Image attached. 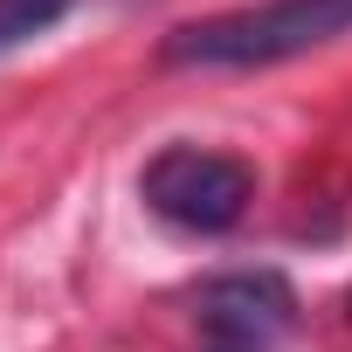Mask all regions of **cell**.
I'll list each match as a JSON object with an SVG mask.
<instances>
[{"label": "cell", "instance_id": "cell-1", "mask_svg": "<svg viewBox=\"0 0 352 352\" xmlns=\"http://www.w3.org/2000/svg\"><path fill=\"white\" fill-rule=\"evenodd\" d=\"M338 35H352V0H263V8L187 21L159 56L187 69H263V63L324 49Z\"/></svg>", "mask_w": 352, "mask_h": 352}, {"label": "cell", "instance_id": "cell-2", "mask_svg": "<svg viewBox=\"0 0 352 352\" xmlns=\"http://www.w3.org/2000/svg\"><path fill=\"white\" fill-rule=\"evenodd\" d=\"M138 201L180 235H228L256 201V173L249 159L214 145H166L138 173Z\"/></svg>", "mask_w": 352, "mask_h": 352}, {"label": "cell", "instance_id": "cell-3", "mask_svg": "<svg viewBox=\"0 0 352 352\" xmlns=\"http://www.w3.org/2000/svg\"><path fill=\"white\" fill-rule=\"evenodd\" d=\"M201 318H208V331L228 338L235 352H256L270 331L290 324V290H283L276 276H228V283H214V290L201 297Z\"/></svg>", "mask_w": 352, "mask_h": 352}, {"label": "cell", "instance_id": "cell-4", "mask_svg": "<svg viewBox=\"0 0 352 352\" xmlns=\"http://www.w3.org/2000/svg\"><path fill=\"white\" fill-rule=\"evenodd\" d=\"M69 0H0V49H21L28 35L56 28Z\"/></svg>", "mask_w": 352, "mask_h": 352}, {"label": "cell", "instance_id": "cell-5", "mask_svg": "<svg viewBox=\"0 0 352 352\" xmlns=\"http://www.w3.org/2000/svg\"><path fill=\"white\" fill-rule=\"evenodd\" d=\"M221 352H235V345H221Z\"/></svg>", "mask_w": 352, "mask_h": 352}]
</instances>
